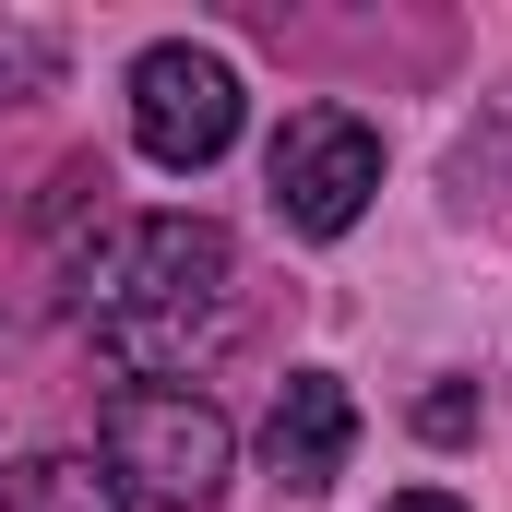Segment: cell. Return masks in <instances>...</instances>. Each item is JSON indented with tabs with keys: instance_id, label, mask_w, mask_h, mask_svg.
<instances>
[{
	"instance_id": "cell-1",
	"label": "cell",
	"mask_w": 512,
	"mask_h": 512,
	"mask_svg": "<svg viewBox=\"0 0 512 512\" xmlns=\"http://www.w3.org/2000/svg\"><path fill=\"white\" fill-rule=\"evenodd\" d=\"M84 322L131 382H191L239 334V239L215 215H143L108 227L84 262Z\"/></svg>"
},
{
	"instance_id": "cell-2",
	"label": "cell",
	"mask_w": 512,
	"mask_h": 512,
	"mask_svg": "<svg viewBox=\"0 0 512 512\" xmlns=\"http://www.w3.org/2000/svg\"><path fill=\"white\" fill-rule=\"evenodd\" d=\"M227 465H239V429H227L191 382H131L120 405H108V477H120L131 501H155V512H215Z\"/></svg>"
},
{
	"instance_id": "cell-3",
	"label": "cell",
	"mask_w": 512,
	"mask_h": 512,
	"mask_svg": "<svg viewBox=\"0 0 512 512\" xmlns=\"http://www.w3.org/2000/svg\"><path fill=\"white\" fill-rule=\"evenodd\" d=\"M131 143L155 155V167H215L227 143H239V72L215 60V48H191V36H167V48H143L131 60Z\"/></svg>"
},
{
	"instance_id": "cell-4",
	"label": "cell",
	"mask_w": 512,
	"mask_h": 512,
	"mask_svg": "<svg viewBox=\"0 0 512 512\" xmlns=\"http://www.w3.org/2000/svg\"><path fill=\"white\" fill-rule=\"evenodd\" d=\"M370 191H382V131L370 120L298 108V120L274 131V215H286L298 239H346V227L370 215Z\"/></svg>"
},
{
	"instance_id": "cell-5",
	"label": "cell",
	"mask_w": 512,
	"mask_h": 512,
	"mask_svg": "<svg viewBox=\"0 0 512 512\" xmlns=\"http://www.w3.org/2000/svg\"><path fill=\"white\" fill-rule=\"evenodd\" d=\"M346 453H358V393L334 382V370H298V382L274 393V417H262V465H274V489L322 501V489L346 477Z\"/></svg>"
},
{
	"instance_id": "cell-6",
	"label": "cell",
	"mask_w": 512,
	"mask_h": 512,
	"mask_svg": "<svg viewBox=\"0 0 512 512\" xmlns=\"http://www.w3.org/2000/svg\"><path fill=\"white\" fill-rule=\"evenodd\" d=\"M0 512H131V489L108 477V453H24L0 477Z\"/></svg>"
},
{
	"instance_id": "cell-7",
	"label": "cell",
	"mask_w": 512,
	"mask_h": 512,
	"mask_svg": "<svg viewBox=\"0 0 512 512\" xmlns=\"http://www.w3.org/2000/svg\"><path fill=\"white\" fill-rule=\"evenodd\" d=\"M48 84H60V36L24 24V12H0V108H24V96H48Z\"/></svg>"
},
{
	"instance_id": "cell-8",
	"label": "cell",
	"mask_w": 512,
	"mask_h": 512,
	"mask_svg": "<svg viewBox=\"0 0 512 512\" xmlns=\"http://www.w3.org/2000/svg\"><path fill=\"white\" fill-rule=\"evenodd\" d=\"M417 429H429V441H465V429H477V393H465V382H441L429 405H417Z\"/></svg>"
},
{
	"instance_id": "cell-9",
	"label": "cell",
	"mask_w": 512,
	"mask_h": 512,
	"mask_svg": "<svg viewBox=\"0 0 512 512\" xmlns=\"http://www.w3.org/2000/svg\"><path fill=\"white\" fill-rule=\"evenodd\" d=\"M382 512H465L453 489H405V501H382Z\"/></svg>"
}]
</instances>
